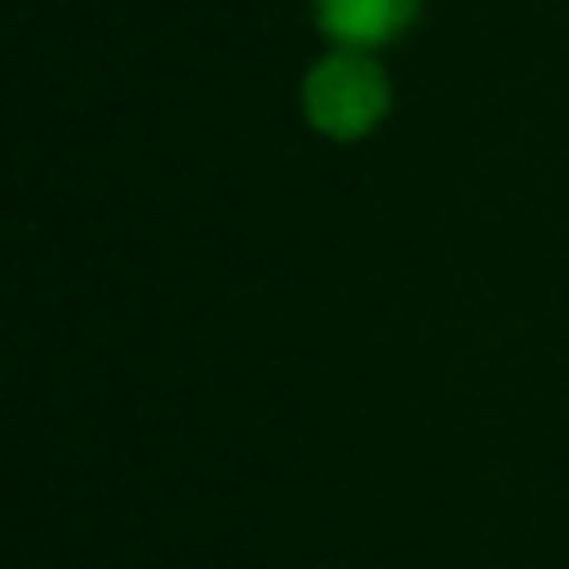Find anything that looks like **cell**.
I'll return each mask as SVG.
<instances>
[{
  "label": "cell",
  "mask_w": 569,
  "mask_h": 569,
  "mask_svg": "<svg viewBox=\"0 0 569 569\" xmlns=\"http://www.w3.org/2000/svg\"><path fill=\"white\" fill-rule=\"evenodd\" d=\"M385 110V76L370 60L350 56H330L320 70L310 76V120L330 136H360L380 120Z\"/></svg>",
  "instance_id": "1"
},
{
  "label": "cell",
  "mask_w": 569,
  "mask_h": 569,
  "mask_svg": "<svg viewBox=\"0 0 569 569\" xmlns=\"http://www.w3.org/2000/svg\"><path fill=\"white\" fill-rule=\"evenodd\" d=\"M415 16V0H320V20L345 46H380Z\"/></svg>",
  "instance_id": "2"
}]
</instances>
